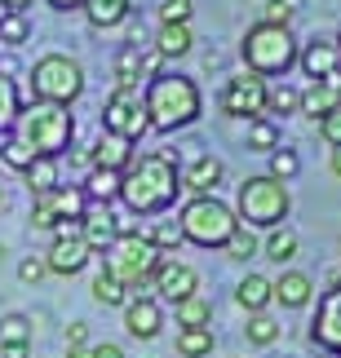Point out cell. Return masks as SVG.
Listing matches in <instances>:
<instances>
[{
	"mask_svg": "<svg viewBox=\"0 0 341 358\" xmlns=\"http://www.w3.org/2000/svg\"><path fill=\"white\" fill-rule=\"evenodd\" d=\"M27 36H32V22H27V13H5L0 18V45H27Z\"/></svg>",
	"mask_w": 341,
	"mask_h": 358,
	"instance_id": "cell-38",
	"label": "cell"
},
{
	"mask_svg": "<svg viewBox=\"0 0 341 358\" xmlns=\"http://www.w3.org/2000/svg\"><path fill=\"white\" fill-rule=\"evenodd\" d=\"M151 292H160L169 306H177V301L200 292V274H195V266H186V261H169L165 257L160 270H155V279H151Z\"/></svg>",
	"mask_w": 341,
	"mask_h": 358,
	"instance_id": "cell-14",
	"label": "cell"
},
{
	"mask_svg": "<svg viewBox=\"0 0 341 358\" xmlns=\"http://www.w3.org/2000/svg\"><path fill=\"white\" fill-rule=\"evenodd\" d=\"M146 239H151L160 252H173V248H182V226L177 222H151V230H146Z\"/></svg>",
	"mask_w": 341,
	"mask_h": 358,
	"instance_id": "cell-40",
	"label": "cell"
},
{
	"mask_svg": "<svg viewBox=\"0 0 341 358\" xmlns=\"http://www.w3.org/2000/svg\"><path fill=\"white\" fill-rule=\"evenodd\" d=\"M270 296H275L284 310H306L310 301H315V283H310V274H302V270H284L279 279H270Z\"/></svg>",
	"mask_w": 341,
	"mask_h": 358,
	"instance_id": "cell-19",
	"label": "cell"
},
{
	"mask_svg": "<svg viewBox=\"0 0 341 358\" xmlns=\"http://www.w3.org/2000/svg\"><path fill=\"white\" fill-rule=\"evenodd\" d=\"M67 155H71V169H93L89 150H67Z\"/></svg>",
	"mask_w": 341,
	"mask_h": 358,
	"instance_id": "cell-51",
	"label": "cell"
},
{
	"mask_svg": "<svg viewBox=\"0 0 341 358\" xmlns=\"http://www.w3.org/2000/svg\"><path fill=\"white\" fill-rule=\"evenodd\" d=\"M89 159H93V169L125 173L133 164V142H125V137H116V133H98V142L89 146Z\"/></svg>",
	"mask_w": 341,
	"mask_h": 358,
	"instance_id": "cell-20",
	"label": "cell"
},
{
	"mask_svg": "<svg viewBox=\"0 0 341 358\" xmlns=\"http://www.w3.org/2000/svg\"><path fill=\"white\" fill-rule=\"evenodd\" d=\"M85 208H89L85 186H58V190H49V195L32 199V226L36 230H58L62 222H80Z\"/></svg>",
	"mask_w": 341,
	"mask_h": 358,
	"instance_id": "cell-10",
	"label": "cell"
},
{
	"mask_svg": "<svg viewBox=\"0 0 341 358\" xmlns=\"http://www.w3.org/2000/svg\"><path fill=\"white\" fill-rule=\"evenodd\" d=\"M0 358H32V345H0Z\"/></svg>",
	"mask_w": 341,
	"mask_h": 358,
	"instance_id": "cell-50",
	"label": "cell"
},
{
	"mask_svg": "<svg viewBox=\"0 0 341 358\" xmlns=\"http://www.w3.org/2000/svg\"><path fill=\"white\" fill-rule=\"evenodd\" d=\"M22 182H27V190H32V199H36V195H49V190H58V186H62L58 159H36L32 169L22 173Z\"/></svg>",
	"mask_w": 341,
	"mask_h": 358,
	"instance_id": "cell-27",
	"label": "cell"
},
{
	"mask_svg": "<svg viewBox=\"0 0 341 358\" xmlns=\"http://www.w3.org/2000/svg\"><path fill=\"white\" fill-rule=\"evenodd\" d=\"M297 173H302L297 150H288V146H275V150H270V177H275V182H288V177H297Z\"/></svg>",
	"mask_w": 341,
	"mask_h": 358,
	"instance_id": "cell-39",
	"label": "cell"
},
{
	"mask_svg": "<svg viewBox=\"0 0 341 358\" xmlns=\"http://www.w3.org/2000/svg\"><path fill=\"white\" fill-rule=\"evenodd\" d=\"M297 230L293 226H275V230H266V239H262V257L266 261H275V266H288V261L297 257Z\"/></svg>",
	"mask_w": 341,
	"mask_h": 358,
	"instance_id": "cell-24",
	"label": "cell"
},
{
	"mask_svg": "<svg viewBox=\"0 0 341 358\" xmlns=\"http://www.w3.org/2000/svg\"><path fill=\"white\" fill-rule=\"evenodd\" d=\"M297 66L306 71L310 85H333L341 80V53H337V40H306L302 49H297Z\"/></svg>",
	"mask_w": 341,
	"mask_h": 358,
	"instance_id": "cell-12",
	"label": "cell"
},
{
	"mask_svg": "<svg viewBox=\"0 0 341 358\" xmlns=\"http://www.w3.org/2000/svg\"><path fill=\"white\" fill-rule=\"evenodd\" d=\"M0 208H5V186H0Z\"/></svg>",
	"mask_w": 341,
	"mask_h": 358,
	"instance_id": "cell-56",
	"label": "cell"
},
{
	"mask_svg": "<svg viewBox=\"0 0 341 358\" xmlns=\"http://www.w3.org/2000/svg\"><path fill=\"white\" fill-rule=\"evenodd\" d=\"M279 332H284V327H279L275 319H270V314H249V327H244L249 345H257V350L275 345V341H279Z\"/></svg>",
	"mask_w": 341,
	"mask_h": 358,
	"instance_id": "cell-35",
	"label": "cell"
},
{
	"mask_svg": "<svg viewBox=\"0 0 341 358\" xmlns=\"http://www.w3.org/2000/svg\"><path fill=\"white\" fill-rule=\"evenodd\" d=\"M89 358H125V350L116 341H102V345H89Z\"/></svg>",
	"mask_w": 341,
	"mask_h": 358,
	"instance_id": "cell-47",
	"label": "cell"
},
{
	"mask_svg": "<svg viewBox=\"0 0 341 358\" xmlns=\"http://www.w3.org/2000/svg\"><path fill=\"white\" fill-rule=\"evenodd\" d=\"M0 80H18V58L13 53H0Z\"/></svg>",
	"mask_w": 341,
	"mask_h": 358,
	"instance_id": "cell-48",
	"label": "cell"
},
{
	"mask_svg": "<svg viewBox=\"0 0 341 358\" xmlns=\"http://www.w3.org/2000/svg\"><path fill=\"white\" fill-rule=\"evenodd\" d=\"M177 226H182V239L195 243V248H226V239L235 235L239 217L226 199L217 195H200V199H186L182 213H177Z\"/></svg>",
	"mask_w": 341,
	"mask_h": 358,
	"instance_id": "cell-7",
	"label": "cell"
},
{
	"mask_svg": "<svg viewBox=\"0 0 341 358\" xmlns=\"http://www.w3.org/2000/svg\"><path fill=\"white\" fill-rule=\"evenodd\" d=\"M266 93H270V80L253 76V71H239L222 85L217 106H222V115H230V120L257 124V120H266Z\"/></svg>",
	"mask_w": 341,
	"mask_h": 358,
	"instance_id": "cell-9",
	"label": "cell"
},
{
	"mask_svg": "<svg viewBox=\"0 0 341 358\" xmlns=\"http://www.w3.org/2000/svg\"><path fill=\"white\" fill-rule=\"evenodd\" d=\"M182 195V173H177L173 150H146L133 155V164L120 173V203L129 217H160Z\"/></svg>",
	"mask_w": 341,
	"mask_h": 358,
	"instance_id": "cell-1",
	"label": "cell"
},
{
	"mask_svg": "<svg viewBox=\"0 0 341 358\" xmlns=\"http://www.w3.org/2000/svg\"><path fill=\"white\" fill-rule=\"evenodd\" d=\"M319 137H323V142H328L333 150L341 146V102H337V106H333V111H328V115H323V120H319Z\"/></svg>",
	"mask_w": 341,
	"mask_h": 358,
	"instance_id": "cell-43",
	"label": "cell"
},
{
	"mask_svg": "<svg viewBox=\"0 0 341 358\" xmlns=\"http://www.w3.org/2000/svg\"><path fill=\"white\" fill-rule=\"evenodd\" d=\"M190 45H195V36H190V22H165L155 36V53L160 58H186Z\"/></svg>",
	"mask_w": 341,
	"mask_h": 358,
	"instance_id": "cell-23",
	"label": "cell"
},
{
	"mask_svg": "<svg viewBox=\"0 0 341 358\" xmlns=\"http://www.w3.org/2000/svg\"><path fill=\"white\" fill-rule=\"evenodd\" d=\"M297 106H302V89H293V85H275V89L266 93V120L297 115Z\"/></svg>",
	"mask_w": 341,
	"mask_h": 358,
	"instance_id": "cell-33",
	"label": "cell"
},
{
	"mask_svg": "<svg viewBox=\"0 0 341 358\" xmlns=\"http://www.w3.org/2000/svg\"><path fill=\"white\" fill-rule=\"evenodd\" d=\"M125 327H129V336H138V341H155L160 327H165L160 301L155 296H129L125 301Z\"/></svg>",
	"mask_w": 341,
	"mask_h": 358,
	"instance_id": "cell-17",
	"label": "cell"
},
{
	"mask_svg": "<svg viewBox=\"0 0 341 358\" xmlns=\"http://www.w3.org/2000/svg\"><path fill=\"white\" fill-rule=\"evenodd\" d=\"M249 146L253 150H275L279 146V129H275V120H257V124H249Z\"/></svg>",
	"mask_w": 341,
	"mask_h": 358,
	"instance_id": "cell-41",
	"label": "cell"
},
{
	"mask_svg": "<svg viewBox=\"0 0 341 358\" xmlns=\"http://www.w3.org/2000/svg\"><path fill=\"white\" fill-rule=\"evenodd\" d=\"M67 350H89V327L85 323H71V327H67Z\"/></svg>",
	"mask_w": 341,
	"mask_h": 358,
	"instance_id": "cell-46",
	"label": "cell"
},
{
	"mask_svg": "<svg viewBox=\"0 0 341 358\" xmlns=\"http://www.w3.org/2000/svg\"><path fill=\"white\" fill-rule=\"evenodd\" d=\"M310 341H315L319 350L341 358V283L319 296V310H315V319H310Z\"/></svg>",
	"mask_w": 341,
	"mask_h": 358,
	"instance_id": "cell-13",
	"label": "cell"
},
{
	"mask_svg": "<svg viewBox=\"0 0 341 358\" xmlns=\"http://www.w3.org/2000/svg\"><path fill=\"white\" fill-rule=\"evenodd\" d=\"M190 13H195L190 0H165V5H160V27L165 22H190Z\"/></svg>",
	"mask_w": 341,
	"mask_h": 358,
	"instance_id": "cell-42",
	"label": "cell"
},
{
	"mask_svg": "<svg viewBox=\"0 0 341 358\" xmlns=\"http://www.w3.org/2000/svg\"><path fill=\"white\" fill-rule=\"evenodd\" d=\"M0 345H32V319L18 310L0 314Z\"/></svg>",
	"mask_w": 341,
	"mask_h": 358,
	"instance_id": "cell-32",
	"label": "cell"
},
{
	"mask_svg": "<svg viewBox=\"0 0 341 358\" xmlns=\"http://www.w3.org/2000/svg\"><path fill=\"white\" fill-rule=\"evenodd\" d=\"M0 5H5V13H27L32 0H0Z\"/></svg>",
	"mask_w": 341,
	"mask_h": 358,
	"instance_id": "cell-52",
	"label": "cell"
},
{
	"mask_svg": "<svg viewBox=\"0 0 341 358\" xmlns=\"http://www.w3.org/2000/svg\"><path fill=\"white\" fill-rule=\"evenodd\" d=\"M102 133H116L125 142H138L146 133V106H142V89L129 93V89H116L102 106Z\"/></svg>",
	"mask_w": 341,
	"mask_h": 358,
	"instance_id": "cell-11",
	"label": "cell"
},
{
	"mask_svg": "<svg viewBox=\"0 0 341 358\" xmlns=\"http://www.w3.org/2000/svg\"><path fill=\"white\" fill-rule=\"evenodd\" d=\"M142 106H146V129L155 133H177L186 124H195L204 111V93L190 76H155L142 89Z\"/></svg>",
	"mask_w": 341,
	"mask_h": 358,
	"instance_id": "cell-2",
	"label": "cell"
},
{
	"mask_svg": "<svg viewBox=\"0 0 341 358\" xmlns=\"http://www.w3.org/2000/svg\"><path fill=\"white\" fill-rule=\"evenodd\" d=\"M230 208H235L239 226H249V230H275V226L288 222V208H293L288 182H275L270 173L244 177Z\"/></svg>",
	"mask_w": 341,
	"mask_h": 358,
	"instance_id": "cell-4",
	"label": "cell"
},
{
	"mask_svg": "<svg viewBox=\"0 0 341 358\" xmlns=\"http://www.w3.org/2000/svg\"><path fill=\"white\" fill-rule=\"evenodd\" d=\"M89 243L80 239V230H71V235H53L49 243V252H45V266L49 274H62V279H71V274H80L89 266Z\"/></svg>",
	"mask_w": 341,
	"mask_h": 358,
	"instance_id": "cell-15",
	"label": "cell"
},
{
	"mask_svg": "<svg viewBox=\"0 0 341 358\" xmlns=\"http://www.w3.org/2000/svg\"><path fill=\"white\" fill-rule=\"evenodd\" d=\"M142 49H133V45H125L116 53V89H129V93H138L142 89Z\"/></svg>",
	"mask_w": 341,
	"mask_h": 358,
	"instance_id": "cell-25",
	"label": "cell"
},
{
	"mask_svg": "<svg viewBox=\"0 0 341 358\" xmlns=\"http://www.w3.org/2000/svg\"><path fill=\"white\" fill-rule=\"evenodd\" d=\"M80 239L89 243V252L98 257L120 239V217L111 213V203H89L85 217H80Z\"/></svg>",
	"mask_w": 341,
	"mask_h": 358,
	"instance_id": "cell-16",
	"label": "cell"
},
{
	"mask_svg": "<svg viewBox=\"0 0 341 358\" xmlns=\"http://www.w3.org/2000/svg\"><path fill=\"white\" fill-rule=\"evenodd\" d=\"M49 9H58V13H71V9H85V0H45Z\"/></svg>",
	"mask_w": 341,
	"mask_h": 358,
	"instance_id": "cell-49",
	"label": "cell"
},
{
	"mask_svg": "<svg viewBox=\"0 0 341 358\" xmlns=\"http://www.w3.org/2000/svg\"><path fill=\"white\" fill-rule=\"evenodd\" d=\"M226 257H230V261H253V257H262V239H257V230L235 226V235L226 239Z\"/></svg>",
	"mask_w": 341,
	"mask_h": 358,
	"instance_id": "cell-34",
	"label": "cell"
},
{
	"mask_svg": "<svg viewBox=\"0 0 341 358\" xmlns=\"http://www.w3.org/2000/svg\"><path fill=\"white\" fill-rule=\"evenodd\" d=\"M93 301H98V306H120L125 310V301H129V292H125V283L116 279V274H106V270H98L93 274Z\"/></svg>",
	"mask_w": 341,
	"mask_h": 358,
	"instance_id": "cell-31",
	"label": "cell"
},
{
	"mask_svg": "<svg viewBox=\"0 0 341 358\" xmlns=\"http://www.w3.org/2000/svg\"><path fill=\"white\" fill-rule=\"evenodd\" d=\"M337 106V89L333 85H306L302 89V106H297V115H310V120H323Z\"/></svg>",
	"mask_w": 341,
	"mask_h": 358,
	"instance_id": "cell-26",
	"label": "cell"
},
{
	"mask_svg": "<svg viewBox=\"0 0 341 358\" xmlns=\"http://www.w3.org/2000/svg\"><path fill=\"white\" fill-rule=\"evenodd\" d=\"M177 327H213V301L209 296H186V301H177Z\"/></svg>",
	"mask_w": 341,
	"mask_h": 358,
	"instance_id": "cell-28",
	"label": "cell"
},
{
	"mask_svg": "<svg viewBox=\"0 0 341 358\" xmlns=\"http://www.w3.org/2000/svg\"><path fill=\"white\" fill-rule=\"evenodd\" d=\"M279 5L288 9V13H297V9H302V0H279Z\"/></svg>",
	"mask_w": 341,
	"mask_h": 358,
	"instance_id": "cell-54",
	"label": "cell"
},
{
	"mask_svg": "<svg viewBox=\"0 0 341 358\" xmlns=\"http://www.w3.org/2000/svg\"><path fill=\"white\" fill-rule=\"evenodd\" d=\"M22 115V98H18V80H0V133L13 129V120Z\"/></svg>",
	"mask_w": 341,
	"mask_h": 358,
	"instance_id": "cell-36",
	"label": "cell"
},
{
	"mask_svg": "<svg viewBox=\"0 0 341 358\" xmlns=\"http://www.w3.org/2000/svg\"><path fill=\"white\" fill-rule=\"evenodd\" d=\"M160 261H165V252H160V248L146 239L142 230H133V235H120V239L102 252V270L116 274V279L125 283V292L151 296V279H155Z\"/></svg>",
	"mask_w": 341,
	"mask_h": 358,
	"instance_id": "cell-5",
	"label": "cell"
},
{
	"mask_svg": "<svg viewBox=\"0 0 341 358\" xmlns=\"http://www.w3.org/2000/svg\"><path fill=\"white\" fill-rule=\"evenodd\" d=\"M85 18L93 31H111V27L129 22V0H85Z\"/></svg>",
	"mask_w": 341,
	"mask_h": 358,
	"instance_id": "cell-22",
	"label": "cell"
},
{
	"mask_svg": "<svg viewBox=\"0 0 341 358\" xmlns=\"http://www.w3.org/2000/svg\"><path fill=\"white\" fill-rule=\"evenodd\" d=\"M177 354L182 358L213 354V327H177Z\"/></svg>",
	"mask_w": 341,
	"mask_h": 358,
	"instance_id": "cell-30",
	"label": "cell"
},
{
	"mask_svg": "<svg viewBox=\"0 0 341 358\" xmlns=\"http://www.w3.org/2000/svg\"><path fill=\"white\" fill-rule=\"evenodd\" d=\"M333 173H337V177H341V146H337V150H333Z\"/></svg>",
	"mask_w": 341,
	"mask_h": 358,
	"instance_id": "cell-53",
	"label": "cell"
},
{
	"mask_svg": "<svg viewBox=\"0 0 341 358\" xmlns=\"http://www.w3.org/2000/svg\"><path fill=\"white\" fill-rule=\"evenodd\" d=\"M262 22H266V27H288V22H293V13L284 9L279 0H266V9H262Z\"/></svg>",
	"mask_w": 341,
	"mask_h": 358,
	"instance_id": "cell-45",
	"label": "cell"
},
{
	"mask_svg": "<svg viewBox=\"0 0 341 358\" xmlns=\"http://www.w3.org/2000/svg\"><path fill=\"white\" fill-rule=\"evenodd\" d=\"M337 53H341V31H337Z\"/></svg>",
	"mask_w": 341,
	"mask_h": 358,
	"instance_id": "cell-58",
	"label": "cell"
},
{
	"mask_svg": "<svg viewBox=\"0 0 341 358\" xmlns=\"http://www.w3.org/2000/svg\"><path fill=\"white\" fill-rule=\"evenodd\" d=\"M45 274H49L45 257H27L22 266H18V279H22V283H40V279H45Z\"/></svg>",
	"mask_w": 341,
	"mask_h": 358,
	"instance_id": "cell-44",
	"label": "cell"
},
{
	"mask_svg": "<svg viewBox=\"0 0 341 358\" xmlns=\"http://www.w3.org/2000/svg\"><path fill=\"white\" fill-rule=\"evenodd\" d=\"M0 159H5L9 169H18V173H27V169L36 164V155H32V150H27V146H22L13 133H5V137H0Z\"/></svg>",
	"mask_w": 341,
	"mask_h": 358,
	"instance_id": "cell-37",
	"label": "cell"
},
{
	"mask_svg": "<svg viewBox=\"0 0 341 358\" xmlns=\"http://www.w3.org/2000/svg\"><path fill=\"white\" fill-rule=\"evenodd\" d=\"M297 40L288 27H266V22H257L244 31L239 40V58H244V71H253V76H262V80H275V76H288L293 66H297Z\"/></svg>",
	"mask_w": 341,
	"mask_h": 358,
	"instance_id": "cell-6",
	"label": "cell"
},
{
	"mask_svg": "<svg viewBox=\"0 0 341 358\" xmlns=\"http://www.w3.org/2000/svg\"><path fill=\"white\" fill-rule=\"evenodd\" d=\"M67 358H89V350H67Z\"/></svg>",
	"mask_w": 341,
	"mask_h": 358,
	"instance_id": "cell-55",
	"label": "cell"
},
{
	"mask_svg": "<svg viewBox=\"0 0 341 358\" xmlns=\"http://www.w3.org/2000/svg\"><path fill=\"white\" fill-rule=\"evenodd\" d=\"M18 142L32 150L36 159H58L71 150V137H76V115L71 106H49V102H32L22 106V115L13 120L9 129Z\"/></svg>",
	"mask_w": 341,
	"mask_h": 358,
	"instance_id": "cell-3",
	"label": "cell"
},
{
	"mask_svg": "<svg viewBox=\"0 0 341 358\" xmlns=\"http://www.w3.org/2000/svg\"><path fill=\"white\" fill-rule=\"evenodd\" d=\"M27 89H32L36 102L49 106H71L80 93H85V66L67 53H45L36 58V66L27 71Z\"/></svg>",
	"mask_w": 341,
	"mask_h": 358,
	"instance_id": "cell-8",
	"label": "cell"
},
{
	"mask_svg": "<svg viewBox=\"0 0 341 358\" xmlns=\"http://www.w3.org/2000/svg\"><path fill=\"white\" fill-rule=\"evenodd\" d=\"M85 195H89V203H111V199H120V173L89 169V177H85Z\"/></svg>",
	"mask_w": 341,
	"mask_h": 358,
	"instance_id": "cell-29",
	"label": "cell"
},
{
	"mask_svg": "<svg viewBox=\"0 0 341 358\" xmlns=\"http://www.w3.org/2000/svg\"><path fill=\"white\" fill-rule=\"evenodd\" d=\"M337 102H341V80H337Z\"/></svg>",
	"mask_w": 341,
	"mask_h": 358,
	"instance_id": "cell-57",
	"label": "cell"
},
{
	"mask_svg": "<svg viewBox=\"0 0 341 358\" xmlns=\"http://www.w3.org/2000/svg\"><path fill=\"white\" fill-rule=\"evenodd\" d=\"M226 177V164L217 155H195L190 159V169L182 173V190H190V199L200 195H217V182Z\"/></svg>",
	"mask_w": 341,
	"mask_h": 358,
	"instance_id": "cell-18",
	"label": "cell"
},
{
	"mask_svg": "<svg viewBox=\"0 0 341 358\" xmlns=\"http://www.w3.org/2000/svg\"><path fill=\"white\" fill-rule=\"evenodd\" d=\"M235 301H239V310H249V314H266V306L275 296H270V279L266 274H244L239 287H235Z\"/></svg>",
	"mask_w": 341,
	"mask_h": 358,
	"instance_id": "cell-21",
	"label": "cell"
}]
</instances>
